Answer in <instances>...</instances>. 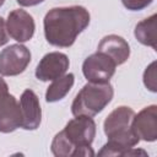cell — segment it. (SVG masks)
Here are the masks:
<instances>
[{"mask_svg": "<svg viewBox=\"0 0 157 157\" xmlns=\"http://www.w3.org/2000/svg\"><path fill=\"white\" fill-rule=\"evenodd\" d=\"M96 135V123L91 117L77 115L70 120L52 142V152L56 157L93 156L91 144Z\"/></svg>", "mask_w": 157, "mask_h": 157, "instance_id": "obj_2", "label": "cell"}, {"mask_svg": "<svg viewBox=\"0 0 157 157\" xmlns=\"http://www.w3.org/2000/svg\"><path fill=\"white\" fill-rule=\"evenodd\" d=\"M4 1H5V0H0V6H1L2 4H4Z\"/></svg>", "mask_w": 157, "mask_h": 157, "instance_id": "obj_20", "label": "cell"}, {"mask_svg": "<svg viewBox=\"0 0 157 157\" xmlns=\"http://www.w3.org/2000/svg\"><path fill=\"white\" fill-rule=\"evenodd\" d=\"M117 64L104 53L97 52L90 55L82 64V72L88 82H109L115 72Z\"/></svg>", "mask_w": 157, "mask_h": 157, "instance_id": "obj_5", "label": "cell"}, {"mask_svg": "<svg viewBox=\"0 0 157 157\" xmlns=\"http://www.w3.org/2000/svg\"><path fill=\"white\" fill-rule=\"evenodd\" d=\"M9 93V87H7V83L4 81V78L0 77V97Z\"/></svg>", "mask_w": 157, "mask_h": 157, "instance_id": "obj_19", "label": "cell"}, {"mask_svg": "<svg viewBox=\"0 0 157 157\" xmlns=\"http://www.w3.org/2000/svg\"><path fill=\"white\" fill-rule=\"evenodd\" d=\"M156 63H152L144 74V82L148 90L152 92H156Z\"/></svg>", "mask_w": 157, "mask_h": 157, "instance_id": "obj_15", "label": "cell"}, {"mask_svg": "<svg viewBox=\"0 0 157 157\" xmlns=\"http://www.w3.org/2000/svg\"><path fill=\"white\" fill-rule=\"evenodd\" d=\"M74 74H66L54 80V82L48 87L45 93V101L47 102H56L63 99L71 87L74 86Z\"/></svg>", "mask_w": 157, "mask_h": 157, "instance_id": "obj_14", "label": "cell"}, {"mask_svg": "<svg viewBox=\"0 0 157 157\" xmlns=\"http://www.w3.org/2000/svg\"><path fill=\"white\" fill-rule=\"evenodd\" d=\"M90 13L82 6L55 7L44 17V34L49 44L67 48L88 26Z\"/></svg>", "mask_w": 157, "mask_h": 157, "instance_id": "obj_1", "label": "cell"}, {"mask_svg": "<svg viewBox=\"0 0 157 157\" xmlns=\"http://www.w3.org/2000/svg\"><path fill=\"white\" fill-rule=\"evenodd\" d=\"M29 61V50L25 45L12 44L0 53V75L16 76L26 70Z\"/></svg>", "mask_w": 157, "mask_h": 157, "instance_id": "obj_6", "label": "cell"}, {"mask_svg": "<svg viewBox=\"0 0 157 157\" xmlns=\"http://www.w3.org/2000/svg\"><path fill=\"white\" fill-rule=\"evenodd\" d=\"M156 28H157V15L153 13L148 18H146L136 25L135 37L141 44L152 47L153 49H157Z\"/></svg>", "mask_w": 157, "mask_h": 157, "instance_id": "obj_13", "label": "cell"}, {"mask_svg": "<svg viewBox=\"0 0 157 157\" xmlns=\"http://www.w3.org/2000/svg\"><path fill=\"white\" fill-rule=\"evenodd\" d=\"M113 93V86L109 82H88L76 94L71 105V112L75 117H93L103 110V108L112 101Z\"/></svg>", "mask_w": 157, "mask_h": 157, "instance_id": "obj_4", "label": "cell"}, {"mask_svg": "<svg viewBox=\"0 0 157 157\" xmlns=\"http://www.w3.org/2000/svg\"><path fill=\"white\" fill-rule=\"evenodd\" d=\"M22 125L20 102L12 94L0 97V132H11Z\"/></svg>", "mask_w": 157, "mask_h": 157, "instance_id": "obj_10", "label": "cell"}, {"mask_svg": "<svg viewBox=\"0 0 157 157\" xmlns=\"http://www.w3.org/2000/svg\"><path fill=\"white\" fill-rule=\"evenodd\" d=\"M131 128L135 135L145 141H155L157 139V107L150 105L134 115Z\"/></svg>", "mask_w": 157, "mask_h": 157, "instance_id": "obj_9", "label": "cell"}, {"mask_svg": "<svg viewBox=\"0 0 157 157\" xmlns=\"http://www.w3.org/2000/svg\"><path fill=\"white\" fill-rule=\"evenodd\" d=\"M33 17L25 10L17 9L9 13L6 22V31L10 37L17 42H27L33 37L34 33Z\"/></svg>", "mask_w": 157, "mask_h": 157, "instance_id": "obj_7", "label": "cell"}, {"mask_svg": "<svg viewBox=\"0 0 157 157\" xmlns=\"http://www.w3.org/2000/svg\"><path fill=\"white\" fill-rule=\"evenodd\" d=\"M69 69V59L65 54L53 52L45 54L36 69V76L40 81H52L63 76Z\"/></svg>", "mask_w": 157, "mask_h": 157, "instance_id": "obj_8", "label": "cell"}, {"mask_svg": "<svg viewBox=\"0 0 157 157\" xmlns=\"http://www.w3.org/2000/svg\"><path fill=\"white\" fill-rule=\"evenodd\" d=\"M134 115L131 108L121 105L105 118L103 128L108 142L98 152L99 156H124L129 148L139 144L140 139L131 128Z\"/></svg>", "mask_w": 157, "mask_h": 157, "instance_id": "obj_3", "label": "cell"}, {"mask_svg": "<svg viewBox=\"0 0 157 157\" xmlns=\"http://www.w3.org/2000/svg\"><path fill=\"white\" fill-rule=\"evenodd\" d=\"M21 6H33V5H37L44 0H16Z\"/></svg>", "mask_w": 157, "mask_h": 157, "instance_id": "obj_18", "label": "cell"}, {"mask_svg": "<svg viewBox=\"0 0 157 157\" xmlns=\"http://www.w3.org/2000/svg\"><path fill=\"white\" fill-rule=\"evenodd\" d=\"M7 40H9V37H7V31H6V27H5V22H4V18L0 17V45L6 44Z\"/></svg>", "mask_w": 157, "mask_h": 157, "instance_id": "obj_17", "label": "cell"}, {"mask_svg": "<svg viewBox=\"0 0 157 157\" xmlns=\"http://www.w3.org/2000/svg\"><path fill=\"white\" fill-rule=\"evenodd\" d=\"M20 107L22 113L21 128L26 130H36L42 120V110L37 94L32 90H26L21 94Z\"/></svg>", "mask_w": 157, "mask_h": 157, "instance_id": "obj_11", "label": "cell"}, {"mask_svg": "<svg viewBox=\"0 0 157 157\" xmlns=\"http://www.w3.org/2000/svg\"><path fill=\"white\" fill-rule=\"evenodd\" d=\"M97 52L104 53L117 65H120L128 60L130 55V47L124 38L117 34H109L99 42Z\"/></svg>", "mask_w": 157, "mask_h": 157, "instance_id": "obj_12", "label": "cell"}, {"mask_svg": "<svg viewBox=\"0 0 157 157\" xmlns=\"http://www.w3.org/2000/svg\"><path fill=\"white\" fill-rule=\"evenodd\" d=\"M153 0H121V2L124 4V6L128 10L131 11H137V10H142L145 7H147Z\"/></svg>", "mask_w": 157, "mask_h": 157, "instance_id": "obj_16", "label": "cell"}]
</instances>
